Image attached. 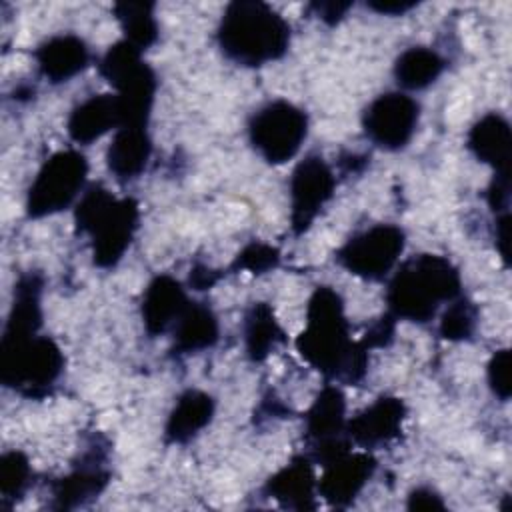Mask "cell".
<instances>
[{
	"mask_svg": "<svg viewBox=\"0 0 512 512\" xmlns=\"http://www.w3.org/2000/svg\"><path fill=\"white\" fill-rule=\"evenodd\" d=\"M98 72L116 90L120 126H148L158 80L142 50L122 38L104 52Z\"/></svg>",
	"mask_w": 512,
	"mask_h": 512,
	"instance_id": "6",
	"label": "cell"
},
{
	"mask_svg": "<svg viewBox=\"0 0 512 512\" xmlns=\"http://www.w3.org/2000/svg\"><path fill=\"white\" fill-rule=\"evenodd\" d=\"M290 38L288 20L262 0L230 2L216 28L220 52L230 62L246 68L266 66L284 58Z\"/></svg>",
	"mask_w": 512,
	"mask_h": 512,
	"instance_id": "2",
	"label": "cell"
},
{
	"mask_svg": "<svg viewBox=\"0 0 512 512\" xmlns=\"http://www.w3.org/2000/svg\"><path fill=\"white\" fill-rule=\"evenodd\" d=\"M140 222V206L134 198H116L106 186L90 184L74 206L76 234L90 236L92 262L110 270L128 252Z\"/></svg>",
	"mask_w": 512,
	"mask_h": 512,
	"instance_id": "4",
	"label": "cell"
},
{
	"mask_svg": "<svg viewBox=\"0 0 512 512\" xmlns=\"http://www.w3.org/2000/svg\"><path fill=\"white\" fill-rule=\"evenodd\" d=\"M108 444L96 436L90 446L76 458L70 472L50 484L52 508L74 510L96 500L110 482Z\"/></svg>",
	"mask_w": 512,
	"mask_h": 512,
	"instance_id": "12",
	"label": "cell"
},
{
	"mask_svg": "<svg viewBox=\"0 0 512 512\" xmlns=\"http://www.w3.org/2000/svg\"><path fill=\"white\" fill-rule=\"evenodd\" d=\"M290 228L294 236L310 230L324 206L334 198L336 174L318 154H306L292 170L290 184Z\"/></svg>",
	"mask_w": 512,
	"mask_h": 512,
	"instance_id": "10",
	"label": "cell"
},
{
	"mask_svg": "<svg viewBox=\"0 0 512 512\" xmlns=\"http://www.w3.org/2000/svg\"><path fill=\"white\" fill-rule=\"evenodd\" d=\"M466 146L476 160L488 164L494 174H510L512 130L502 114L488 112L478 118L468 130Z\"/></svg>",
	"mask_w": 512,
	"mask_h": 512,
	"instance_id": "19",
	"label": "cell"
},
{
	"mask_svg": "<svg viewBox=\"0 0 512 512\" xmlns=\"http://www.w3.org/2000/svg\"><path fill=\"white\" fill-rule=\"evenodd\" d=\"M446 70V58L428 46H412L398 54L394 62V80L402 90L418 92L432 86Z\"/></svg>",
	"mask_w": 512,
	"mask_h": 512,
	"instance_id": "26",
	"label": "cell"
},
{
	"mask_svg": "<svg viewBox=\"0 0 512 512\" xmlns=\"http://www.w3.org/2000/svg\"><path fill=\"white\" fill-rule=\"evenodd\" d=\"M88 160L76 148L54 152L36 172L26 194V216L46 218L70 208L86 190Z\"/></svg>",
	"mask_w": 512,
	"mask_h": 512,
	"instance_id": "7",
	"label": "cell"
},
{
	"mask_svg": "<svg viewBox=\"0 0 512 512\" xmlns=\"http://www.w3.org/2000/svg\"><path fill=\"white\" fill-rule=\"evenodd\" d=\"M338 164H340V168H342L344 174H360V172L364 170V166L368 164V156H366V154H356V152H352V154H348L346 158H340Z\"/></svg>",
	"mask_w": 512,
	"mask_h": 512,
	"instance_id": "39",
	"label": "cell"
},
{
	"mask_svg": "<svg viewBox=\"0 0 512 512\" xmlns=\"http://www.w3.org/2000/svg\"><path fill=\"white\" fill-rule=\"evenodd\" d=\"M396 318L386 312L384 316H380L376 322L370 324V328L366 330V334L360 338L362 346L370 352L374 348H388L394 340V334H396Z\"/></svg>",
	"mask_w": 512,
	"mask_h": 512,
	"instance_id": "32",
	"label": "cell"
},
{
	"mask_svg": "<svg viewBox=\"0 0 512 512\" xmlns=\"http://www.w3.org/2000/svg\"><path fill=\"white\" fill-rule=\"evenodd\" d=\"M278 266H280V250L274 248L272 244L254 240L238 252L230 270H234V272L246 270L250 274H266V272L276 270Z\"/></svg>",
	"mask_w": 512,
	"mask_h": 512,
	"instance_id": "30",
	"label": "cell"
},
{
	"mask_svg": "<svg viewBox=\"0 0 512 512\" xmlns=\"http://www.w3.org/2000/svg\"><path fill=\"white\" fill-rule=\"evenodd\" d=\"M404 246V230L396 224L380 222L354 232L336 250V262L352 276L368 282H380L396 268Z\"/></svg>",
	"mask_w": 512,
	"mask_h": 512,
	"instance_id": "9",
	"label": "cell"
},
{
	"mask_svg": "<svg viewBox=\"0 0 512 512\" xmlns=\"http://www.w3.org/2000/svg\"><path fill=\"white\" fill-rule=\"evenodd\" d=\"M406 508L408 510H444L446 504H444L442 496L434 488L418 486V488L408 492Z\"/></svg>",
	"mask_w": 512,
	"mask_h": 512,
	"instance_id": "34",
	"label": "cell"
},
{
	"mask_svg": "<svg viewBox=\"0 0 512 512\" xmlns=\"http://www.w3.org/2000/svg\"><path fill=\"white\" fill-rule=\"evenodd\" d=\"M420 122V104L406 92H384L362 112L366 138L386 150L398 152L410 144Z\"/></svg>",
	"mask_w": 512,
	"mask_h": 512,
	"instance_id": "11",
	"label": "cell"
},
{
	"mask_svg": "<svg viewBox=\"0 0 512 512\" xmlns=\"http://www.w3.org/2000/svg\"><path fill=\"white\" fill-rule=\"evenodd\" d=\"M120 128V112L114 94H94L76 104L66 120L72 142L88 146L106 132Z\"/></svg>",
	"mask_w": 512,
	"mask_h": 512,
	"instance_id": "23",
	"label": "cell"
},
{
	"mask_svg": "<svg viewBox=\"0 0 512 512\" xmlns=\"http://www.w3.org/2000/svg\"><path fill=\"white\" fill-rule=\"evenodd\" d=\"M354 4L352 2H338V0H332V2H312L308 8L314 12V16L318 20H322L326 26H336L340 20L346 18L348 10L352 8Z\"/></svg>",
	"mask_w": 512,
	"mask_h": 512,
	"instance_id": "35",
	"label": "cell"
},
{
	"mask_svg": "<svg viewBox=\"0 0 512 512\" xmlns=\"http://www.w3.org/2000/svg\"><path fill=\"white\" fill-rule=\"evenodd\" d=\"M314 462L308 454L294 456L286 466L272 474L264 484V494L276 500L282 508L290 510H314L316 508V484Z\"/></svg>",
	"mask_w": 512,
	"mask_h": 512,
	"instance_id": "18",
	"label": "cell"
},
{
	"mask_svg": "<svg viewBox=\"0 0 512 512\" xmlns=\"http://www.w3.org/2000/svg\"><path fill=\"white\" fill-rule=\"evenodd\" d=\"M216 400L198 388L184 390L164 424V442L168 446H182L194 440L214 418Z\"/></svg>",
	"mask_w": 512,
	"mask_h": 512,
	"instance_id": "21",
	"label": "cell"
},
{
	"mask_svg": "<svg viewBox=\"0 0 512 512\" xmlns=\"http://www.w3.org/2000/svg\"><path fill=\"white\" fill-rule=\"evenodd\" d=\"M150 156L148 126H120L106 150V166L120 184H128L146 170Z\"/></svg>",
	"mask_w": 512,
	"mask_h": 512,
	"instance_id": "22",
	"label": "cell"
},
{
	"mask_svg": "<svg viewBox=\"0 0 512 512\" xmlns=\"http://www.w3.org/2000/svg\"><path fill=\"white\" fill-rule=\"evenodd\" d=\"M42 290L44 276L40 272H26L14 284L10 312L2 336L36 334L42 328Z\"/></svg>",
	"mask_w": 512,
	"mask_h": 512,
	"instance_id": "24",
	"label": "cell"
},
{
	"mask_svg": "<svg viewBox=\"0 0 512 512\" xmlns=\"http://www.w3.org/2000/svg\"><path fill=\"white\" fill-rule=\"evenodd\" d=\"M220 338L218 316L206 302L190 300L172 326L170 354L176 358L198 354L216 346Z\"/></svg>",
	"mask_w": 512,
	"mask_h": 512,
	"instance_id": "20",
	"label": "cell"
},
{
	"mask_svg": "<svg viewBox=\"0 0 512 512\" xmlns=\"http://www.w3.org/2000/svg\"><path fill=\"white\" fill-rule=\"evenodd\" d=\"M366 6L378 14L386 16H402L418 6L416 0H368Z\"/></svg>",
	"mask_w": 512,
	"mask_h": 512,
	"instance_id": "37",
	"label": "cell"
},
{
	"mask_svg": "<svg viewBox=\"0 0 512 512\" xmlns=\"http://www.w3.org/2000/svg\"><path fill=\"white\" fill-rule=\"evenodd\" d=\"M64 354L46 334L2 336L0 380L24 398L40 400L52 392L64 372Z\"/></svg>",
	"mask_w": 512,
	"mask_h": 512,
	"instance_id": "5",
	"label": "cell"
},
{
	"mask_svg": "<svg viewBox=\"0 0 512 512\" xmlns=\"http://www.w3.org/2000/svg\"><path fill=\"white\" fill-rule=\"evenodd\" d=\"M486 200L488 206L492 208V212L498 214H506L508 206H510V174H494L488 190H486Z\"/></svg>",
	"mask_w": 512,
	"mask_h": 512,
	"instance_id": "33",
	"label": "cell"
},
{
	"mask_svg": "<svg viewBox=\"0 0 512 512\" xmlns=\"http://www.w3.org/2000/svg\"><path fill=\"white\" fill-rule=\"evenodd\" d=\"M376 458L370 450L344 452L328 464L320 466L322 474L318 478L316 490L322 500L332 508H348L370 482L376 472Z\"/></svg>",
	"mask_w": 512,
	"mask_h": 512,
	"instance_id": "14",
	"label": "cell"
},
{
	"mask_svg": "<svg viewBox=\"0 0 512 512\" xmlns=\"http://www.w3.org/2000/svg\"><path fill=\"white\" fill-rule=\"evenodd\" d=\"M406 416L408 408L402 398L382 394L364 410L346 420V436L352 444L364 450H374L390 444L402 434Z\"/></svg>",
	"mask_w": 512,
	"mask_h": 512,
	"instance_id": "15",
	"label": "cell"
},
{
	"mask_svg": "<svg viewBox=\"0 0 512 512\" xmlns=\"http://www.w3.org/2000/svg\"><path fill=\"white\" fill-rule=\"evenodd\" d=\"M488 386L494 396L506 402L512 394V376H510V350L502 348L492 354L486 366Z\"/></svg>",
	"mask_w": 512,
	"mask_h": 512,
	"instance_id": "31",
	"label": "cell"
},
{
	"mask_svg": "<svg viewBox=\"0 0 512 512\" xmlns=\"http://www.w3.org/2000/svg\"><path fill=\"white\" fill-rule=\"evenodd\" d=\"M112 10L124 32V40L138 50L144 52L158 40L154 2H116Z\"/></svg>",
	"mask_w": 512,
	"mask_h": 512,
	"instance_id": "27",
	"label": "cell"
},
{
	"mask_svg": "<svg viewBox=\"0 0 512 512\" xmlns=\"http://www.w3.org/2000/svg\"><path fill=\"white\" fill-rule=\"evenodd\" d=\"M222 276H224V272L212 270V268H208L206 264L196 262V264L190 268L188 284H190V288H194V290H210Z\"/></svg>",
	"mask_w": 512,
	"mask_h": 512,
	"instance_id": "36",
	"label": "cell"
},
{
	"mask_svg": "<svg viewBox=\"0 0 512 512\" xmlns=\"http://www.w3.org/2000/svg\"><path fill=\"white\" fill-rule=\"evenodd\" d=\"M244 336V352L250 362H264L278 346H282L288 338L284 328L280 326L274 308L268 302H254L242 322Z\"/></svg>",
	"mask_w": 512,
	"mask_h": 512,
	"instance_id": "25",
	"label": "cell"
},
{
	"mask_svg": "<svg viewBox=\"0 0 512 512\" xmlns=\"http://www.w3.org/2000/svg\"><path fill=\"white\" fill-rule=\"evenodd\" d=\"M306 136L308 114L284 98L266 102L248 120L250 146L272 166L292 160L300 152Z\"/></svg>",
	"mask_w": 512,
	"mask_h": 512,
	"instance_id": "8",
	"label": "cell"
},
{
	"mask_svg": "<svg viewBox=\"0 0 512 512\" xmlns=\"http://www.w3.org/2000/svg\"><path fill=\"white\" fill-rule=\"evenodd\" d=\"M478 326V306L464 294L448 302L446 310L438 320V334L450 342L470 340Z\"/></svg>",
	"mask_w": 512,
	"mask_h": 512,
	"instance_id": "29",
	"label": "cell"
},
{
	"mask_svg": "<svg viewBox=\"0 0 512 512\" xmlns=\"http://www.w3.org/2000/svg\"><path fill=\"white\" fill-rule=\"evenodd\" d=\"M496 248L504 264H510V212L496 216Z\"/></svg>",
	"mask_w": 512,
	"mask_h": 512,
	"instance_id": "38",
	"label": "cell"
},
{
	"mask_svg": "<svg viewBox=\"0 0 512 512\" xmlns=\"http://www.w3.org/2000/svg\"><path fill=\"white\" fill-rule=\"evenodd\" d=\"M32 466L24 452L8 450L0 456V494L4 506L18 502L32 484Z\"/></svg>",
	"mask_w": 512,
	"mask_h": 512,
	"instance_id": "28",
	"label": "cell"
},
{
	"mask_svg": "<svg viewBox=\"0 0 512 512\" xmlns=\"http://www.w3.org/2000/svg\"><path fill=\"white\" fill-rule=\"evenodd\" d=\"M298 354L328 382L356 386L368 372V350L352 340L344 300L332 286H316L306 304V326L296 338Z\"/></svg>",
	"mask_w": 512,
	"mask_h": 512,
	"instance_id": "1",
	"label": "cell"
},
{
	"mask_svg": "<svg viewBox=\"0 0 512 512\" xmlns=\"http://www.w3.org/2000/svg\"><path fill=\"white\" fill-rule=\"evenodd\" d=\"M188 302L190 300L186 296V288L180 280L170 274L154 276L144 288L140 304V316L146 334L150 338H158L172 330Z\"/></svg>",
	"mask_w": 512,
	"mask_h": 512,
	"instance_id": "17",
	"label": "cell"
},
{
	"mask_svg": "<svg viewBox=\"0 0 512 512\" xmlns=\"http://www.w3.org/2000/svg\"><path fill=\"white\" fill-rule=\"evenodd\" d=\"M346 420V396L342 388L334 382H326L304 414L306 454L320 458L348 444Z\"/></svg>",
	"mask_w": 512,
	"mask_h": 512,
	"instance_id": "13",
	"label": "cell"
},
{
	"mask_svg": "<svg viewBox=\"0 0 512 512\" xmlns=\"http://www.w3.org/2000/svg\"><path fill=\"white\" fill-rule=\"evenodd\" d=\"M462 294L458 266L440 254H414L392 274L386 288V304L396 320L428 324L442 304Z\"/></svg>",
	"mask_w": 512,
	"mask_h": 512,
	"instance_id": "3",
	"label": "cell"
},
{
	"mask_svg": "<svg viewBox=\"0 0 512 512\" xmlns=\"http://www.w3.org/2000/svg\"><path fill=\"white\" fill-rule=\"evenodd\" d=\"M32 56L36 60L38 74L50 84H64L72 80L86 70L92 60L88 44L72 32L46 38L36 46Z\"/></svg>",
	"mask_w": 512,
	"mask_h": 512,
	"instance_id": "16",
	"label": "cell"
}]
</instances>
